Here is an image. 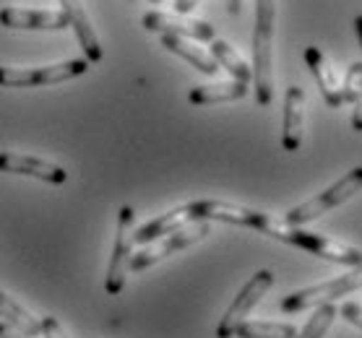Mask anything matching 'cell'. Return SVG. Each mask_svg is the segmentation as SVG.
I'll use <instances>...</instances> for the list:
<instances>
[{"label": "cell", "instance_id": "22", "mask_svg": "<svg viewBox=\"0 0 362 338\" xmlns=\"http://www.w3.org/2000/svg\"><path fill=\"white\" fill-rule=\"evenodd\" d=\"M337 315H339V307L337 305L315 307L313 315H310V318H308V322H305V328L297 330L295 338H323L326 333H329L331 325H334Z\"/></svg>", "mask_w": 362, "mask_h": 338}, {"label": "cell", "instance_id": "24", "mask_svg": "<svg viewBox=\"0 0 362 338\" xmlns=\"http://www.w3.org/2000/svg\"><path fill=\"white\" fill-rule=\"evenodd\" d=\"M339 315H341L349 325L362 330V305H357V302H346V305L339 307Z\"/></svg>", "mask_w": 362, "mask_h": 338}, {"label": "cell", "instance_id": "23", "mask_svg": "<svg viewBox=\"0 0 362 338\" xmlns=\"http://www.w3.org/2000/svg\"><path fill=\"white\" fill-rule=\"evenodd\" d=\"M341 91H344V104H346V102H349V104H354V102L362 97V63H360V60L349 66L344 83H341Z\"/></svg>", "mask_w": 362, "mask_h": 338}, {"label": "cell", "instance_id": "21", "mask_svg": "<svg viewBox=\"0 0 362 338\" xmlns=\"http://www.w3.org/2000/svg\"><path fill=\"white\" fill-rule=\"evenodd\" d=\"M297 328L292 322L272 320H245L235 328L232 338H295Z\"/></svg>", "mask_w": 362, "mask_h": 338}, {"label": "cell", "instance_id": "6", "mask_svg": "<svg viewBox=\"0 0 362 338\" xmlns=\"http://www.w3.org/2000/svg\"><path fill=\"white\" fill-rule=\"evenodd\" d=\"M89 71V60L74 58L66 63L42 68H0V86L3 89H29V86H52L71 78H78Z\"/></svg>", "mask_w": 362, "mask_h": 338}, {"label": "cell", "instance_id": "5", "mask_svg": "<svg viewBox=\"0 0 362 338\" xmlns=\"http://www.w3.org/2000/svg\"><path fill=\"white\" fill-rule=\"evenodd\" d=\"M357 289H362V265L346 271L344 276L323 281V284L297 289V291H292V294H287V297L281 299L279 310L292 315V313H303V310H315V307L321 305H334L339 297H346V294H352Z\"/></svg>", "mask_w": 362, "mask_h": 338}, {"label": "cell", "instance_id": "15", "mask_svg": "<svg viewBox=\"0 0 362 338\" xmlns=\"http://www.w3.org/2000/svg\"><path fill=\"white\" fill-rule=\"evenodd\" d=\"M0 26L6 29H29V32H60L68 26V18L63 11H21V8H3L0 11Z\"/></svg>", "mask_w": 362, "mask_h": 338}, {"label": "cell", "instance_id": "28", "mask_svg": "<svg viewBox=\"0 0 362 338\" xmlns=\"http://www.w3.org/2000/svg\"><path fill=\"white\" fill-rule=\"evenodd\" d=\"M0 338H26V336H21L18 330H13L11 325H6V322H0Z\"/></svg>", "mask_w": 362, "mask_h": 338}, {"label": "cell", "instance_id": "18", "mask_svg": "<svg viewBox=\"0 0 362 338\" xmlns=\"http://www.w3.org/2000/svg\"><path fill=\"white\" fill-rule=\"evenodd\" d=\"M182 227H188V216H185V208L177 206V208H173V211H167V214L146 222L144 227H139V229H133V242H136V245H148V242H157V239L182 229Z\"/></svg>", "mask_w": 362, "mask_h": 338}, {"label": "cell", "instance_id": "31", "mask_svg": "<svg viewBox=\"0 0 362 338\" xmlns=\"http://www.w3.org/2000/svg\"><path fill=\"white\" fill-rule=\"evenodd\" d=\"M148 3H154V6H157V3H165V0H148Z\"/></svg>", "mask_w": 362, "mask_h": 338}, {"label": "cell", "instance_id": "16", "mask_svg": "<svg viewBox=\"0 0 362 338\" xmlns=\"http://www.w3.org/2000/svg\"><path fill=\"white\" fill-rule=\"evenodd\" d=\"M250 83L240 81H219V83H204V86H193L188 91L190 104H227V102L245 99Z\"/></svg>", "mask_w": 362, "mask_h": 338}, {"label": "cell", "instance_id": "13", "mask_svg": "<svg viewBox=\"0 0 362 338\" xmlns=\"http://www.w3.org/2000/svg\"><path fill=\"white\" fill-rule=\"evenodd\" d=\"M305 63L310 68L315 83H318V91L326 99L329 107H341L344 104V91H341V78L337 76L331 60L321 52V47H305Z\"/></svg>", "mask_w": 362, "mask_h": 338}, {"label": "cell", "instance_id": "20", "mask_svg": "<svg viewBox=\"0 0 362 338\" xmlns=\"http://www.w3.org/2000/svg\"><path fill=\"white\" fill-rule=\"evenodd\" d=\"M209 52H211V58L216 60V66L224 68V71L232 76V81H240V83L253 81V71H250V66H247L245 58H243V55L232 47L230 42L214 40V42H211V50H209Z\"/></svg>", "mask_w": 362, "mask_h": 338}, {"label": "cell", "instance_id": "3", "mask_svg": "<svg viewBox=\"0 0 362 338\" xmlns=\"http://www.w3.org/2000/svg\"><path fill=\"white\" fill-rule=\"evenodd\" d=\"M274 239L279 242H287L292 248H300L310 255L321 258V260H329V263L346 265V268H357L362 265V250L352 248L346 242H339V239H331L326 234H318V231H308L303 227H279L274 231Z\"/></svg>", "mask_w": 362, "mask_h": 338}, {"label": "cell", "instance_id": "11", "mask_svg": "<svg viewBox=\"0 0 362 338\" xmlns=\"http://www.w3.org/2000/svg\"><path fill=\"white\" fill-rule=\"evenodd\" d=\"M0 172L34 177V180L49 182V185H63L68 180V172L60 164H52V162H45V159L37 157H26V154H13V151L0 154Z\"/></svg>", "mask_w": 362, "mask_h": 338}, {"label": "cell", "instance_id": "30", "mask_svg": "<svg viewBox=\"0 0 362 338\" xmlns=\"http://www.w3.org/2000/svg\"><path fill=\"white\" fill-rule=\"evenodd\" d=\"M354 32H357V40H360V47H362V16L354 18Z\"/></svg>", "mask_w": 362, "mask_h": 338}, {"label": "cell", "instance_id": "1", "mask_svg": "<svg viewBox=\"0 0 362 338\" xmlns=\"http://www.w3.org/2000/svg\"><path fill=\"white\" fill-rule=\"evenodd\" d=\"M274 24L276 0H255L253 26V94L261 107L274 102Z\"/></svg>", "mask_w": 362, "mask_h": 338}, {"label": "cell", "instance_id": "26", "mask_svg": "<svg viewBox=\"0 0 362 338\" xmlns=\"http://www.w3.org/2000/svg\"><path fill=\"white\" fill-rule=\"evenodd\" d=\"M352 128L357 133H362V97L352 104Z\"/></svg>", "mask_w": 362, "mask_h": 338}, {"label": "cell", "instance_id": "7", "mask_svg": "<svg viewBox=\"0 0 362 338\" xmlns=\"http://www.w3.org/2000/svg\"><path fill=\"white\" fill-rule=\"evenodd\" d=\"M133 214L131 206H123L117 211V231H115V245H112V255H110L107 276H105V291L110 297H117L125 289V276L131 271V258H133Z\"/></svg>", "mask_w": 362, "mask_h": 338}, {"label": "cell", "instance_id": "4", "mask_svg": "<svg viewBox=\"0 0 362 338\" xmlns=\"http://www.w3.org/2000/svg\"><path fill=\"white\" fill-rule=\"evenodd\" d=\"M360 190H362V167H354V169H349L341 180L334 182L331 188L318 193L315 198L303 200L300 206L289 208L287 214H284V224H287V227H305V224L315 222L318 216L329 214L331 208H339L341 203L354 198Z\"/></svg>", "mask_w": 362, "mask_h": 338}, {"label": "cell", "instance_id": "29", "mask_svg": "<svg viewBox=\"0 0 362 338\" xmlns=\"http://www.w3.org/2000/svg\"><path fill=\"white\" fill-rule=\"evenodd\" d=\"M227 11L230 13H240L243 11V0H227Z\"/></svg>", "mask_w": 362, "mask_h": 338}, {"label": "cell", "instance_id": "25", "mask_svg": "<svg viewBox=\"0 0 362 338\" xmlns=\"http://www.w3.org/2000/svg\"><path fill=\"white\" fill-rule=\"evenodd\" d=\"M42 338H66V330H63V325L58 322V318H52V315H47V318H42Z\"/></svg>", "mask_w": 362, "mask_h": 338}, {"label": "cell", "instance_id": "12", "mask_svg": "<svg viewBox=\"0 0 362 338\" xmlns=\"http://www.w3.org/2000/svg\"><path fill=\"white\" fill-rule=\"evenodd\" d=\"M305 135V91L300 86H289L284 94V115H281V146L295 154L303 146Z\"/></svg>", "mask_w": 362, "mask_h": 338}, {"label": "cell", "instance_id": "19", "mask_svg": "<svg viewBox=\"0 0 362 338\" xmlns=\"http://www.w3.org/2000/svg\"><path fill=\"white\" fill-rule=\"evenodd\" d=\"M0 318L6 325H11L13 330H18L21 336L26 338H40L42 336V322L34 318L29 310L13 302V299L6 294V291H0Z\"/></svg>", "mask_w": 362, "mask_h": 338}, {"label": "cell", "instance_id": "10", "mask_svg": "<svg viewBox=\"0 0 362 338\" xmlns=\"http://www.w3.org/2000/svg\"><path fill=\"white\" fill-rule=\"evenodd\" d=\"M141 24L146 32L157 34H173V37H182L190 42H214L216 32L209 21H198V18L180 16V13H162V11H148L144 13Z\"/></svg>", "mask_w": 362, "mask_h": 338}, {"label": "cell", "instance_id": "9", "mask_svg": "<svg viewBox=\"0 0 362 338\" xmlns=\"http://www.w3.org/2000/svg\"><path fill=\"white\" fill-rule=\"evenodd\" d=\"M209 234H211V227H209L206 222L188 224V227H182V229H177V231H173V234L162 237V242H157V245L141 250V253H133L131 271H146V268L162 263V260H167V258L175 255V253H180V250H185V248H190V245L201 242V239L209 237Z\"/></svg>", "mask_w": 362, "mask_h": 338}, {"label": "cell", "instance_id": "2", "mask_svg": "<svg viewBox=\"0 0 362 338\" xmlns=\"http://www.w3.org/2000/svg\"><path fill=\"white\" fill-rule=\"evenodd\" d=\"M182 208H185L188 224L222 222V224H232V227L258 229L264 231V234H269V237H274V231L281 227L279 222H274L272 216L264 214V211L238 206V203H230V200H193V203H185Z\"/></svg>", "mask_w": 362, "mask_h": 338}, {"label": "cell", "instance_id": "8", "mask_svg": "<svg viewBox=\"0 0 362 338\" xmlns=\"http://www.w3.org/2000/svg\"><path fill=\"white\" fill-rule=\"evenodd\" d=\"M274 286V273L272 271H255L250 276L245 286L238 291V297L232 299V305L227 307V313L222 315V320L216 325V338H232L235 328L240 322L247 320V315L253 313V307L266 297V291Z\"/></svg>", "mask_w": 362, "mask_h": 338}, {"label": "cell", "instance_id": "17", "mask_svg": "<svg viewBox=\"0 0 362 338\" xmlns=\"http://www.w3.org/2000/svg\"><path fill=\"white\" fill-rule=\"evenodd\" d=\"M162 47L170 50L173 55H177V58H182L185 63H190L198 73L216 76V71H219L216 60L211 58V52H206L204 47H198L196 42L182 40V37H173V34H162Z\"/></svg>", "mask_w": 362, "mask_h": 338}, {"label": "cell", "instance_id": "27", "mask_svg": "<svg viewBox=\"0 0 362 338\" xmlns=\"http://www.w3.org/2000/svg\"><path fill=\"white\" fill-rule=\"evenodd\" d=\"M201 0H175V11L180 13V16H188L190 11L196 8Z\"/></svg>", "mask_w": 362, "mask_h": 338}, {"label": "cell", "instance_id": "14", "mask_svg": "<svg viewBox=\"0 0 362 338\" xmlns=\"http://www.w3.org/2000/svg\"><path fill=\"white\" fill-rule=\"evenodd\" d=\"M60 6H63L60 11H63L68 18V26L74 29L76 40H78V44H81L83 58L89 60V63H99V60L105 58V52H102L99 37L89 21V13L83 11V3L81 0H60Z\"/></svg>", "mask_w": 362, "mask_h": 338}]
</instances>
